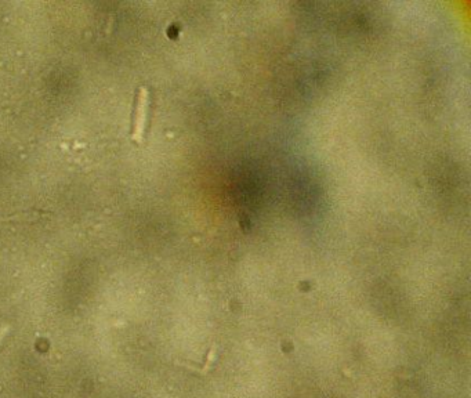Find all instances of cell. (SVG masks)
Segmentation results:
<instances>
[{
	"mask_svg": "<svg viewBox=\"0 0 471 398\" xmlns=\"http://www.w3.org/2000/svg\"><path fill=\"white\" fill-rule=\"evenodd\" d=\"M148 110H150V90L146 86H141L137 92L132 126V140L136 144H141L144 141L147 120H148Z\"/></svg>",
	"mask_w": 471,
	"mask_h": 398,
	"instance_id": "cell-1",
	"label": "cell"
},
{
	"mask_svg": "<svg viewBox=\"0 0 471 398\" xmlns=\"http://www.w3.org/2000/svg\"><path fill=\"white\" fill-rule=\"evenodd\" d=\"M7 331H9V325L0 327V343H2V340H3L6 335H7Z\"/></svg>",
	"mask_w": 471,
	"mask_h": 398,
	"instance_id": "cell-2",
	"label": "cell"
}]
</instances>
